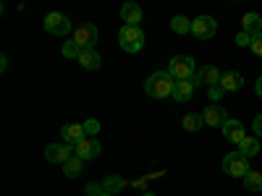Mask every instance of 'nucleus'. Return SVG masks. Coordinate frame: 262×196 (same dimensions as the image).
Returning a JSON list of instances; mask_svg holds the SVG:
<instances>
[{"label":"nucleus","instance_id":"1a4fd4ad","mask_svg":"<svg viewBox=\"0 0 262 196\" xmlns=\"http://www.w3.org/2000/svg\"><path fill=\"white\" fill-rule=\"evenodd\" d=\"M202 120H205V126H212V128H223V126H226L231 118H228V113L223 110L221 105H210V107H205Z\"/></svg>","mask_w":262,"mask_h":196},{"label":"nucleus","instance_id":"b1692460","mask_svg":"<svg viewBox=\"0 0 262 196\" xmlns=\"http://www.w3.org/2000/svg\"><path fill=\"white\" fill-rule=\"evenodd\" d=\"M238 152H242V155L249 160V157H254L257 155V152H259V141L254 139V136H247L242 144H238Z\"/></svg>","mask_w":262,"mask_h":196},{"label":"nucleus","instance_id":"9d476101","mask_svg":"<svg viewBox=\"0 0 262 196\" xmlns=\"http://www.w3.org/2000/svg\"><path fill=\"white\" fill-rule=\"evenodd\" d=\"M221 131H223L226 141H231V144H242V141L247 139V128H244V123H242V120H233V118H231Z\"/></svg>","mask_w":262,"mask_h":196},{"label":"nucleus","instance_id":"20e7f679","mask_svg":"<svg viewBox=\"0 0 262 196\" xmlns=\"http://www.w3.org/2000/svg\"><path fill=\"white\" fill-rule=\"evenodd\" d=\"M223 170H226V176H231V178H247V173H249V162H247V157L242 155V152H228V155L223 157Z\"/></svg>","mask_w":262,"mask_h":196},{"label":"nucleus","instance_id":"a878e982","mask_svg":"<svg viewBox=\"0 0 262 196\" xmlns=\"http://www.w3.org/2000/svg\"><path fill=\"white\" fill-rule=\"evenodd\" d=\"M81 126H84V134H86V136H95V134H100V120H95V118L84 120Z\"/></svg>","mask_w":262,"mask_h":196},{"label":"nucleus","instance_id":"423d86ee","mask_svg":"<svg viewBox=\"0 0 262 196\" xmlns=\"http://www.w3.org/2000/svg\"><path fill=\"white\" fill-rule=\"evenodd\" d=\"M45 29H48L50 34H55V37H66V34L71 32V18L66 16V13L53 11V13L45 16Z\"/></svg>","mask_w":262,"mask_h":196},{"label":"nucleus","instance_id":"412c9836","mask_svg":"<svg viewBox=\"0 0 262 196\" xmlns=\"http://www.w3.org/2000/svg\"><path fill=\"white\" fill-rule=\"evenodd\" d=\"M244 188L252 191V193H259V191H262V173L249 170V173H247V178H244Z\"/></svg>","mask_w":262,"mask_h":196},{"label":"nucleus","instance_id":"f257e3e1","mask_svg":"<svg viewBox=\"0 0 262 196\" xmlns=\"http://www.w3.org/2000/svg\"><path fill=\"white\" fill-rule=\"evenodd\" d=\"M173 86H176V79H173L168 71H155L147 81H144V92L155 100H165L173 94Z\"/></svg>","mask_w":262,"mask_h":196},{"label":"nucleus","instance_id":"5701e85b","mask_svg":"<svg viewBox=\"0 0 262 196\" xmlns=\"http://www.w3.org/2000/svg\"><path fill=\"white\" fill-rule=\"evenodd\" d=\"M170 29L176 32V34H189V32H191V18H186V16H173V18H170Z\"/></svg>","mask_w":262,"mask_h":196},{"label":"nucleus","instance_id":"ddd939ff","mask_svg":"<svg viewBox=\"0 0 262 196\" xmlns=\"http://www.w3.org/2000/svg\"><path fill=\"white\" fill-rule=\"evenodd\" d=\"M194 89H196V86H194V81L189 79V81H176V86H173V100H176L179 105H184V102H189L191 97H194Z\"/></svg>","mask_w":262,"mask_h":196},{"label":"nucleus","instance_id":"4468645a","mask_svg":"<svg viewBox=\"0 0 262 196\" xmlns=\"http://www.w3.org/2000/svg\"><path fill=\"white\" fill-rule=\"evenodd\" d=\"M121 18L126 21V27H139L142 24V8L137 3H123L121 6Z\"/></svg>","mask_w":262,"mask_h":196},{"label":"nucleus","instance_id":"7c9ffc66","mask_svg":"<svg viewBox=\"0 0 262 196\" xmlns=\"http://www.w3.org/2000/svg\"><path fill=\"white\" fill-rule=\"evenodd\" d=\"M252 128H254V134H257V136H262V113H259V115L254 118V123H252Z\"/></svg>","mask_w":262,"mask_h":196},{"label":"nucleus","instance_id":"72a5a7b5","mask_svg":"<svg viewBox=\"0 0 262 196\" xmlns=\"http://www.w3.org/2000/svg\"><path fill=\"white\" fill-rule=\"evenodd\" d=\"M100 196H111V193H100Z\"/></svg>","mask_w":262,"mask_h":196},{"label":"nucleus","instance_id":"39448f33","mask_svg":"<svg viewBox=\"0 0 262 196\" xmlns=\"http://www.w3.org/2000/svg\"><path fill=\"white\" fill-rule=\"evenodd\" d=\"M97 39H100V32H97L95 24H81V27L74 32V42H76L81 50H95Z\"/></svg>","mask_w":262,"mask_h":196},{"label":"nucleus","instance_id":"473e14b6","mask_svg":"<svg viewBox=\"0 0 262 196\" xmlns=\"http://www.w3.org/2000/svg\"><path fill=\"white\" fill-rule=\"evenodd\" d=\"M142 196H155V193H149V191H147V193H142Z\"/></svg>","mask_w":262,"mask_h":196},{"label":"nucleus","instance_id":"cd10ccee","mask_svg":"<svg viewBox=\"0 0 262 196\" xmlns=\"http://www.w3.org/2000/svg\"><path fill=\"white\" fill-rule=\"evenodd\" d=\"M249 50H252L257 58H262V32L252 37V47H249Z\"/></svg>","mask_w":262,"mask_h":196},{"label":"nucleus","instance_id":"f8f14e48","mask_svg":"<svg viewBox=\"0 0 262 196\" xmlns=\"http://www.w3.org/2000/svg\"><path fill=\"white\" fill-rule=\"evenodd\" d=\"M60 136H63V144H71V146H76L79 141L86 139L81 123H66V126L60 128Z\"/></svg>","mask_w":262,"mask_h":196},{"label":"nucleus","instance_id":"4be33fe9","mask_svg":"<svg viewBox=\"0 0 262 196\" xmlns=\"http://www.w3.org/2000/svg\"><path fill=\"white\" fill-rule=\"evenodd\" d=\"M181 126H184V131L194 134V131H200V128L205 126V120H202V115H200V113H189V115H184Z\"/></svg>","mask_w":262,"mask_h":196},{"label":"nucleus","instance_id":"f03ea898","mask_svg":"<svg viewBox=\"0 0 262 196\" xmlns=\"http://www.w3.org/2000/svg\"><path fill=\"white\" fill-rule=\"evenodd\" d=\"M165 71L176 81H189V79L196 76V65H194V58L191 55H176V58H170Z\"/></svg>","mask_w":262,"mask_h":196},{"label":"nucleus","instance_id":"393cba45","mask_svg":"<svg viewBox=\"0 0 262 196\" xmlns=\"http://www.w3.org/2000/svg\"><path fill=\"white\" fill-rule=\"evenodd\" d=\"M81 53H84V50L76 45L74 39H71V42H66V45H63V50H60V55H63V58H69V60H74V58L79 60V55H81Z\"/></svg>","mask_w":262,"mask_h":196},{"label":"nucleus","instance_id":"2f4dec72","mask_svg":"<svg viewBox=\"0 0 262 196\" xmlns=\"http://www.w3.org/2000/svg\"><path fill=\"white\" fill-rule=\"evenodd\" d=\"M254 92H257V97H262V76H259L257 84H254Z\"/></svg>","mask_w":262,"mask_h":196},{"label":"nucleus","instance_id":"6ab92c4d","mask_svg":"<svg viewBox=\"0 0 262 196\" xmlns=\"http://www.w3.org/2000/svg\"><path fill=\"white\" fill-rule=\"evenodd\" d=\"M81 170H84V160H79L76 155L63 165V173H66V178H79L81 176Z\"/></svg>","mask_w":262,"mask_h":196},{"label":"nucleus","instance_id":"6e6552de","mask_svg":"<svg viewBox=\"0 0 262 196\" xmlns=\"http://www.w3.org/2000/svg\"><path fill=\"white\" fill-rule=\"evenodd\" d=\"M215 32H217V24H215L212 16H196V18H191V34L196 39H210V37H215Z\"/></svg>","mask_w":262,"mask_h":196},{"label":"nucleus","instance_id":"0eeeda50","mask_svg":"<svg viewBox=\"0 0 262 196\" xmlns=\"http://www.w3.org/2000/svg\"><path fill=\"white\" fill-rule=\"evenodd\" d=\"M74 155H76V149L71 144H50V146H45V157L53 165H66Z\"/></svg>","mask_w":262,"mask_h":196},{"label":"nucleus","instance_id":"c756f323","mask_svg":"<svg viewBox=\"0 0 262 196\" xmlns=\"http://www.w3.org/2000/svg\"><path fill=\"white\" fill-rule=\"evenodd\" d=\"M84 191L90 193V196H100V193H105L102 183H86V186H84Z\"/></svg>","mask_w":262,"mask_h":196},{"label":"nucleus","instance_id":"7ed1b4c3","mask_svg":"<svg viewBox=\"0 0 262 196\" xmlns=\"http://www.w3.org/2000/svg\"><path fill=\"white\" fill-rule=\"evenodd\" d=\"M118 42H121V50H126V53H139L142 47H144V34H142V29L139 27H121V32H118Z\"/></svg>","mask_w":262,"mask_h":196},{"label":"nucleus","instance_id":"a211bd4d","mask_svg":"<svg viewBox=\"0 0 262 196\" xmlns=\"http://www.w3.org/2000/svg\"><path fill=\"white\" fill-rule=\"evenodd\" d=\"M196 76H200L202 86H207V89H210V86H215V84H221V76H223V74L217 71L215 65H205L202 71H196Z\"/></svg>","mask_w":262,"mask_h":196},{"label":"nucleus","instance_id":"aec40b11","mask_svg":"<svg viewBox=\"0 0 262 196\" xmlns=\"http://www.w3.org/2000/svg\"><path fill=\"white\" fill-rule=\"evenodd\" d=\"M123 178L121 176H107L105 181H102V188H105V193H111V196H116V193H121L123 191Z\"/></svg>","mask_w":262,"mask_h":196},{"label":"nucleus","instance_id":"c85d7f7f","mask_svg":"<svg viewBox=\"0 0 262 196\" xmlns=\"http://www.w3.org/2000/svg\"><path fill=\"white\" fill-rule=\"evenodd\" d=\"M236 45H238V47H252V34L238 32V34H236Z\"/></svg>","mask_w":262,"mask_h":196},{"label":"nucleus","instance_id":"f3484780","mask_svg":"<svg viewBox=\"0 0 262 196\" xmlns=\"http://www.w3.org/2000/svg\"><path fill=\"white\" fill-rule=\"evenodd\" d=\"M242 32H247V34H259L262 32V16L259 13H244V18H242Z\"/></svg>","mask_w":262,"mask_h":196},{"label":"nucleus","instance_id":"2eb2a0df","mask_svg":"<svg viewBox=\"0 0 262 196\" xmlns=\"http://www.w3.org/2000/svg\"><path fill=\"white\" fill-rule=\"evenodd\" d=\"M221 86H223V92H238L244 86V76L238 71H226L221 76Z\"/></svg>","mask_w":262,"mask_h":196},{"label":"nucleus","instance_id":"dca6fc26","mask_svg":"<svg viewBox=\"0 0 262 196\" xmlns=\"http://www.w3.org/2000/svg\"><path fill=\"white\" fill-rule=\"evenodd\" d=\"M79 65H81V68H86V71H97L100 65H102V58H100L97 50H84L79 55Z\"/></svg>","mask_w":262,"mask_h":196},{"label":"nucleus","instance_id":"9b49d317","mask_svg":"<svg viewBox=\"0 0 262 196\" xmlns=\"http://www.w3.org/2000/svg\"><path fill=\"white\" fill-rule=\"evenodd\" d=\"M76 157L79 160H97L100 157V152H102V146H100V141H95V139H84V141H79L76 146Z\"/></svg>","mask_w":262,"mask_h":196},{"label":"nucleus","instance_id":"bb28decb","mask_svg":"<svg viewBox=\"0 0 262 196\" xmlns=\"http://www.w3.org/2000/svg\"><path fill=\"white\" fill-rule=\"evenodd\" d=\"M226 92H223V86L221 84H215V86H210V89H207V97H210V102H217V100H221Z\"/></svg>","mask_w":262,"mask_h":196}]
</instances>
